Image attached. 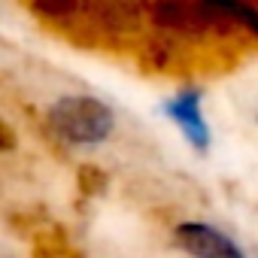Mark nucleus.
Instances as JSON below:
<instances>
[{"mask_svg":"<svg viewBox=\"0 0 258 258\" xmlns=\"http://www.w3.org/2000/svg\"><path fill=\"white\" fill-rule=\"evenodd\" d=\"M49 127L52 134L70 146H94L112 134V109L88 94H70L49 106Z\"/></svg>","mask_w":258,"mask_h":258,"instance_id":"nucleus-1","label":"nucleus"},{"mask_svg":"<svg viewBox=\"0 0 258 258\" xmlns=\"http://www.w3.org/2000/svg\"><path fill=\"white\" fill-rule=\"evenodd\" d=\"M173 240L182 252L195 255V258H243V252L237 249V243L231 237H225L222 231L204 225V222H182L173 231Z\"/></svg>","mask_w":258,"mask_h":258,"instance_id":"nucleus-2","label":"nucleus"},{"mask_svg":"<svg viewBox=\"0 0 258 258\" xmlns=\"http://www.w3.org/2000/svg\"><path fill=\"white\" fill-rule=\"evenodd\" d=\"M164 112L179 124V131L185 134V140L191 146H198V149L210 146V127H207L204 112H201V91L198 88H185L176 97H170L164 103Z\"/></svg>","mask_w":258,"mask_h":258,"instance_id":"nucleus-3","label":"nucleus"},{"mask_svg":"<svg viewBox=\"0 0 258 258\" xmlns=\"http://www.w3.org/2000/svg\"><path fill=\"white\" fill-rule=\"evenodd\" d=\"M210 7H216L219 13H225L228 19H234L237 25H246L255 37H258V10L246 0H207Z\"/></svg>","mask_w":258,"mask_h":258,"instance_id":"nucleus-4","label":"nucleus"}]
</instances>
